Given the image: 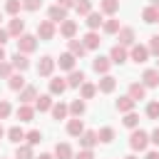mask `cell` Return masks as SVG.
<instances>
[{
    "instance_id": "1",
    "label": "cell",
    "mask_w": 159,
    "mask_h": 159,
    "mask_svg": "<svg viewBox=\"0 0 159 159\" xmlns=\"http://www.w3.org/2000/svg\"><path fill=\"white\" fill-rule=\"evenodd\" d=\"M147 144H149V134H147V132H142V129H134V132H132V137H129V147H132L134 152H144V149H147Z\"/></svg>"
},
{
    "instance_id": "2",
    "label": "cell",
    "mask_w": 159,
    "mask_h": 159,
    "mask_svg": "<svg viewBox=\"0 0 159 159\" xmlns=\"http://www.w3.org/2000/svg\"><path fill=\"white\" fill-rule=\"evenodd\" d=\"M35 47H37V37L35 35H20L17 37V52H22V55H30V52H35Z\"/></svg>"
},
{
    "instance_id": "3",
    "label": "cell",
    "mask_w": 159,
    "mask_h": 159,
    "mask_svg": "<svg viewBox=\"0 0 159 159\" xmlns=\"http://www.w3.org/2000/svg\"><path fill=\"white\" fill-rule=\"evenodd\" d=\"M55 32H57V30H55V22H52V20H42V22L37 25V37H40V40H52Z\"/></svg>"
},
{
    "instance_id": "4",
    "label": "cell",
    "mask_w": 159,
    "mask_h": 159,
    "mask_svg": "<svg viewBox=\"0 0 159 159\" xmlns=\"http://www.w3.org/2000/svg\"><path fill=\"white\" fill-rule=\"evenodd\" d=\"M55 60L50 57V55H45V57H40V62H37V75L40 77H50L52 75V70H55Z\"/></svg>"
},
{
    "instance_id": "5",
    "label": "cell",
    "mask_w": 159,
    "mask_h": 159,
    "mask_svg": "<svg viewBox=\"0 0 159 159\" xmlns=\"http://www.w3.org/2000/svg\"><path fill=\"white\" fill-rule=\"evenodd\" d=\"M129 57H132L137 65H142V62H147V57H149V50H147L144 45H132V50H129Z\"/></svg>"
},
{
    "instance_id": "6",
    "label": "cell",
    "mask_w": 159,
    "mask_h": 159,
    "mask_svg": "<svg viewBox=\"0 0 159 159\" xmlns=\"http://www.w3.org/2000/svg\"><path fill=\"white\" fill-rule=\"evenodd\" d=\"M127 57H129V52H127V47H122V45H114V47H112V52H109V60H112L114 65L127 62Z\"/></svg>"
},
{
    "instance_id": "7",
    "label": "cell",
    "mask_w": 159,
    "mask_h": 159,
    "mask_svg": "<svg viewBox=\"0 0 159 159\" xmlns=\"http://www.w3.org/2000/svg\"><path fill=\"white\" fill-rule=\"evenodd\" d=\"M10 65H12V70H17V72H25V70L30 67V60H27V55H22V52H15V55H12V60H10Z\"/></svg>"
},
{
    "instance_id": "8",
    "label": "cell",
    "mask_w": 159,
    "mask_h": 159,
    "mask_svg": "<svg viewBox=\"0 0 159 159\" xmlns=\"http://www.w3.org/2000/svg\"><path fill=\"white\" fill-rule=\"evenodd\" d=\"M109 65H112V60H109V57H102V55L92 60V70H94L97 75H107V72H109Z\"/></svg>"
},
{
    "instance_id": "9",
    "label": "cell",
    "mask_w": 159,
    "mask_h": 159,
    "mask_svg": "<svg viewBox=\"0 0 159 159\" xmlns=\"http://www.w3.org/2000/svg\"><path fill=\"white\" fill-rule=\"evenodd\" d=\"M117 35H119V45L122 47H132L134 45V30L132 27H119Z\"/></svg>"
},
{
    "instance_id": "10",
    "label": "cell",
    "mask_w": 159,
    "mask_h": 159,
    "mask_svg": "<svg viewBox=\"0 0 159 159\" xmlns=\"http://www.w3.org/2000/svg\"><path fill=\"white\" fill-rule=\"evenodd\" d=\"M75 32H77V22H75V20H62V22H60V35H62V37H70V40H72Z\"/></svg>"
},
{
    "instance_id": "11",
    "label": "cell",
    "mask_w": 159,
    "mask_h": 159,
    "mask_svg": "<svg viewBox=\"0 0 159 159\" xmlns=\"http://www.w3.org/2000/svg\"><path fill=\"white\" fill-rule=\"evenodd\" d=\"M75 60H77V57H75L72 52H65V55H60V60H55V62L60 65V70L72 72V70H75Z\"/></svg>"
},
{
    "instance_id": "12",
    "label": "cell",
    "mask_w": 159,
    "mask_h": 159,
    "mask_svg": "<svg viewBox=\"0 0 159 159\" xmlns=\"http://www.w3.org/2000/svg\"><path fill=\"white\" fill-rule=\"evenodd\" d=\"M114 87H117V80H114L112 75H104V77L99 80V84H97V89H99V92H104V94L114 92Z\"/></svg>"
},
{
    "instance_id": "13",
    "label": "cell",
    "mask_w": 159,
    "mask_h": 159,
    "mask_svg": "<svg viewBox=\"0 0 159 159\" xmlns=\"http://www.w3.org/2000/svg\"><path fill=\"white\" fill-rule=\"evenodd\" d=\"M129 97H132L134 102L144 99V97H147V87H144L142 82H132V84H129Z\"/></svg>"
},
{
    "instance_id": "14",
    "label": "cell",
    "mask_w": 159,
    "mask_h": 159,
    "mask_svg": "<svg viewBox=\"0 0 159 159\" xmlns=\"http://www.w3.org/2000/svg\"><path fill=\"white\" fill-rule=\"evenodd\" d=\"M32 99H37V89H35L32 84H25V87L20 89V104H30Z\"/></svg>"
},
{
    "instance_id": "15",
    "label": "cell",
    "mask_w": 159,
    "mask_h": 159,
    "mask_svg": "<svg viewBox=\"0 0 159 159\" xmlns=\"http://www.w3.org/2000/svg\"><path fill=\"white\" fill-rule=\"evenodd\" d=\"M142 84L144 87H157L159 84V70L154 67V70H147L144 75H142Z\"/></svg>"
},
{
    "instance_id": "16",
    "label": "cell",
    "mask_w": 159,
    "mask_h": 159,
    "mask_svg": "<svg viewBox=\"0 0 159 159\" xmlns=\"http://www.w3.org/2000/svg\"><path fill=\"white\" fill-rule=\"evenodd\" d=\"M99 42H102V40H99V35H97L94 30H89V32L82 37V45H84L87 50H97V47H99Z\"/></svg>"
},
{
    "instance_id": "17",
    "label": "cell",
    "mask_w": 159,
    "mask_h": 159,
    "mask_svg": "<svg viewBox=\"0 0 159 159\" xmlns=\"http://www.w3.org/2000/svg\"><path fill=\"white\" fill-rule=\"evenodd\" d=\"M97 142H99V139H97V132H82V134H80V144H82V149H92Z\"/></svg>"
},
{
    "instance_id": "18",
    "label": "cell",
    "mask_w": 159,
    "mask_h": 159,
    "mask_svg": "<svg viewBox=\"0 0 159 159\" xmlns=\"http://www.w3.org/2000/svg\"><path fill=\"white\" fill-rule=\"evenodd\" d=\"M47 15H50V20H52V22H62V20H67V10H65L62 5H52Z\"/></svg>"
},
{
    "instance_id": "19",
    "label": "cell",
    "mask_w": 159,
    "mask_h": 159,
    "mask_svg": "<svg viewBox=\"0 0 159 159\" xmlns=\"http://www.w3.org/2000/svg\"><path fill=\"white\" fill-rule=\"evenodd\" d=\"M134 104H137V102L127 94V97H119L114 107H117V112H124V114H127V112H132V109H134Z\"/></svg>"
},
{
    "instance_id": "20",
    "label": "cell",
    "mask_w": 159,
    "mask_h": 159,
    "mask_svg": "<svg viewBox=\"0 0 159 159\" xmlns=\"http://www.w3.org/2000/svg\"><path fill=\"white\" fill-rule=\"evenodd\" d=\"M32 117H35V107H30V104H20L17 107V119L20 122H32Z\"/></svg>"
},
{
    "instance_id": "21",
    "label": "cell",
    "mask_w": 159,
    "mask_h": 159,
    "mask_svg": "<svg viewBox=\"0 0 159 159\" xmlns=\"http://www.w3.org/2000/svg\"><path fill=\"white\" fill-rule=\"evenodd\" d=\"M82 132H84V124H82V119H80V117H75V119H70V122H67V134L80 137Z\"/></svg>"
},
{
    "instance_id": "22",
    "label": "cell",
    "mask_w": 159,
    "mask_h": 159,
    "mask_svg": "<svg viewBox=\"0 0 159 159\" xmlns=\"http://www.w3.org/2000/svg\"><path fill=\"white\" fill-rule=\"evenodd\" d=\"M22 30H25V22L15 15V17L10 20V25H7V32H10V35H15V37H20V35H22Z\"/></svg>"
},
{
    "instance_id": "23",
    "label": "cell",
    "mask_w": 159,
    "mask_h": 159,
    "mask_svg": "<svg viewBox=\"0 0 159 159\" xmlns=\"http://www.w3.org/2000/svg\"><path fill=\"white\" fill-rule=\"evenodd\" d=\"M7 84H10V89L20 92V89L25 87V77H22V72H15V75H10V77H7Z\"/></svg>"
},
{
    "instance_id": "24",
    "label": "cell",
    "mask_w": 159,
    "mask_h": 159,
    "mask_svg": "<svg viewBox=\"0 0 159 159\" xmlns=\"http://www.w3.org/2000/svg\"><path fill=\"white\" fill-rule=\"evenodd\" d=\"M65 89H67V80H62V77L50 80V94H62Z\"/></svg>"
},
{
    "instance_id": "25",
    "label": "cell",
    "mask_w": 159,
    "mask_h": 159,
    "mask_svg": "<svg viewBox=\"0 0 159 159\" xmlns=\"http://www.w3.org/2000/svg\"><path fill=\"white\" fill-rule=\"evenodd\" d=\"M35 109H40V112L52 109V94H40V97L35 99Z\"/></svg>"
},
{
    "instance_id": "26",
    "label": "cell",
    "mask_w": 159,
    "mask_h": 159,
    "mask_svg": "<svg viewBox=\"0 0 159 159\" xmlns=\"http://www.w3.org/2000/svg\"><path fill=\"white\" fill-rule=\"evenodd\" d=\"M142 20H144V22H157V20H159V7H154V5L144 7V10H142Z\"/></svg>"
},
{
    "instance_id": "27",
    "label": "cell",
    "mask_w": 159,
    "mask_h": 159,
    "mask_svg": "<svg viewBox=\"0 0 159 159\" xmlns=\"http://www.w3.org/2000/svg\"><path fill=\"white\" fill-rule=\"evenodd\" d=\"M84 82V72L82 70H72L70 77H67V87H80Z\"/></svg>"
},
{
    "instance_id": "28",
    "label": "cell",
    "mask_w": 159,
    "mask_h": 159,
    "mask_svg": "<svg viewBox=\"0 0 159 159\" xmlns=\"http://www.w3.org/2000/svg\"><path fill=\"white\" fill-rule=\"evenodd\" d=\"M117 10H119V0H102V2H99V12L114 15Z\"/></svg>"
},
{
    "instance_id": "29",
    "label": "cell",
    "mask_w": 159,
    "mask_h": 159,
    "mask_svg": "<svg viewBox=\"0 0 159 159\" xmlns=\"http://www.w3.org/2000/svg\"><path fill=\"white\" fill-rule=\"evenodd\" d=\"M84 22H87V27H89V30H97V27H102V22H104V20H102V12H89Z\"/></svg>"
},
{
    "instance_id": "30",
    "label": "cell",
    "mask_w": 159,
    "mask_h": 159,
    "mask_svg": "<svg viewBox=\"0 0 159 159\" xmlns=\"http://www.w3.org/2000/svg\"><path fill=\"white\" fill-rule=\"evenodd\" d=\"M55 157H57V159H72V147L65 144V142L57 144V147H55Z\"/></svg>"
},
{
    "instance_id": "31",
    "label": "cell",
    "mask_w": 159,
    "mask_h": 159,
    "mask_svg": "<svg viewBox=\"0 0 159 159\" xmlns=\"http://www.w3.org/2000/svg\"><path fill=\"white\" fill-rule=\"evenodd\" d=\"M70 52H72L75 57H82V55L87 52V47L82 45V40H75V37H72V40H70Z\"/></svg>"
},
{
    "instance_id": "32",
    "label": "cell",
    "mask_w": 159,
    "mask_h": 159,
    "mask_svg": "<svg viewBox=\"0 0 159 159\" xmlns=\"http://www.w3.org/2000/svg\"><path fill=\"white\" fill-rule=\"evenodd\" d=\"M50 112H52V117H55V119H65V117H67V112H70V107H67V104H62V102H57V104H52V109H50Z\"/></svg>"
},
{
    "instance_id": "33",
    "label": "cell",
    "mask_w": 159,
    "mask_h": 159,
    "mask_svg": "<svg viewBox=\"0 0 159 159\" xmlns=\"http://www.w3.org/2000/svg\"><path fill=\"white\" fill-rule=\"evenodd\" d=\"M97 139L104 142V144H109V142L114 139V129H112V127H102V129L97 132Z\"/></svg>"
},
{
    "instance_id": "34",
    "label": "cell",
    "mask_w": 159,
    "mask_h": 159,
    "mask_svg": "<svg viewBox=\"0 0 159 159\" xmlns=\"http://www.w3.org/2000/svg\"><path fill=\"white\" fill-rule=\"evenodd\" d=\"M75 10H77V15H89L92 12V0H77Z\"/></svg>"
},
{
    "instance_id": "35",
    "label": "cell",
    "mask_w": 159,
    "mask_h": 159,
    "mask_svg": "<svg viewBox=\"0 0 159 159\" xmlns=\"http://www.w3.org/2000/svg\"><path fill=\"white\" fill-rule=\"evenodd\" d=\"M80 87H82V99H92L97 92V84H92V82H82Z\"/></svg>"
},
{
    "instance_id": "36",
    "label": "cell",
    "mask_w": 159,
    "mask_h": 159,
    "mask_svg": "<svg viewBox=\"0 0 159 159\" xmlns=\"http://www.w3.org/2000/svg\"><path fill=\"white\" fill-rule=\"evenodd\" d=\"M15 159H32V147L30 144H20L15 152Z\"/></svg>"
},
{
    "instance_id": "37",
    "label": "cell",
    "mask_w": 159,
    "mask_h": 159,
    "mask_svg": "<svg viewBox=\"0 0 159 159\" xmlns=\"http://www.w3.org/2000/svg\"><path fill=\"white\" fill-rule=\"evenodd\" d=\"M102 27H104V32H109V35H114V32H119V20H114V17H109V20H104V22H102Z\"/></svg>"
},
{
    "instance_id": "38",
    "label": "cell",
    "mask_w": 159,
    "mask_h": 159,
    "mask_svg": "<svg viewBox=\"0 0 159 159\" xmlns=\"http://www.w3.org/2000/svg\"><path fill=\"white\" fill-rule=\"evenodd\" d=\"M7 137H10V142H15V144H20V142L25 139V132H22L20 127H12V129H7Z\"/></svg>"
},
{
    "instance_id": "39",
    "label": "cell",
    "mask_w": 159,
    "mask_h": 159,
    "mask_svg": "<svg viewBox=\"0 0 159 159\" xmlns=\"http://www.w3.org/2000/svg\"><path fill=\"white\" fill-rule=\"evenodd\" d=\"M25 139H27V144H30V147H35V144H40V142H42V132H40V129H32V132H27V134H25Z\"/></svg>"
},
{
    "instance_id": "40",
    "label": "cell",
    "mask_w": 159,
    "mask_h": 159,
    "mask_svg": "<svg viewBox=\"0 0 159 159\" xmlns=\"http://www.w3.org/2000/svg\"><path fill=\"white\" fill-rule=\"evenodd\" d=\"M122 122H124V127H129V129H137V124H139V117H137L134 112H127Z\"/></svg>"
},
{
    "instance_id": "41",
    "label": "cell",
    "mask_w": 159,
    "mask_h": 159,
    "mask_svg": "<svg viewBox=\"0 0 159 159\" xmlns=\"http://www.w3.org/2000/svg\"><path fill=\"white\" fill-rule=\"evenodd\" d=\"M70 112H72L75 117H82V114H84V102H82V99H75V102L70 104Z\"/></svg>"
},
{
    "instance_id": "42",
    "label": "cell",
    "mask_w": 159,
    "mask_h": 159,
    "mask_svg": "<svg viewBox=\"0 0 159 159\" xmlns=\"http://www.w3.org/2000/svg\"><path fill=\"white\" fill-rule=\"evenodd\" d=\"M20 7H22V0H7V2H5V10H7L10 15H17Z\"/></svg>"
},
{
    "instance_id": "43",
    "label": "cell",
    "mask_w": 159,
    "mask_h": 159,
    "mask_svg": "<svg viewBox=\"0 0 159 159\" xmlns=\"http://www.w3.org/2000/svg\"><path fill=\"white\" fill-rule=\"evenodd\" d=\"M147 117L149 119H159V102H149L147 104Z\"/></svg>"
},
{
    "instance_id": "44",
    "label": "cell",
    "mask_w": 159,
    "mask_h": 159,
    "mask_svg": "<svg viewBox=\"0 0 159 159\" xmlns=\"http://www.w3.org/2000/svg\"><path fill=\"white\" fill-rule=\"evenodd\" d=\"M147 50H149V55H157L159 57V35H152L149 37V47Z\"/></svg>"
},
{
    "instance_id": "45",
    "label": "cell",
    "mask_w": 159,
    "mask_h": 159,
    "mask_svg": "<svg viewBox=\"0 0 159 159\" xmlns=\"http://www.w3.org/2000/svg\"><path fill=\"white\" fill-rule=\"evenodd\" d=\"M22 7H25V10H30V12H35V10H40V7H42V0H22Z\"/></svg>"
},
{
    "instance_id": "46",
    "label": "cell",
    "mask_w": 159,
    "mask_h": 159,
    "mask_svg": "<svg viewBox=\"0 0 159 159\" xmlns=\"http://www.w3.org/2000/svg\"><path fill=\"white\" fill-rule=\"evenodd\" d=\"M10 75H12V65H10V62H0V77L7 80Z\"/></svg>"
},
{
    "instance_id": "47",
    "label": "cell",
    "mask_w": 159,
    "mask_h": 159,
    "mask_svg": "<svg viewBox=\"0 0 159 159\" xmlns=\"http://www.w3.org/2000/svg\"><path fill=\"white\" fill-rule=\"evenodd\" d=\"M10 117V102L7 99H0V119Z\"/></svg>"
},
{
    "instance_id": "48",
    "label": "cell",
    "mask_w": 159,
    "mask_h": 159,
    "mask_svg": "<svg viewBox=\"0 0 159 159\" xmlns=\"http://www.w3.org/2000/svg\"><path fill=\"white\" fill-rule=\"evenodd\" d=\"M75 159H94V154H92V149H80L75 154Z\"/></svg>"
},
{
    "instance_id": "49",
    "label": "cell",
    "mask_w": 159,
    "mask_h": 159,
    "mask_svg": "<svg viewBox=\"0 0 159 159\" xmlns=\"http://www.w3.org/2000/svg\"><path fill=\"white\" fill-rule=\"evenodd\" d=\"M149 142H152V144H157V147H159V127H157V129H154V132H152V134H149Z\"/></svg>"
},
{
    "instance_id": "50",
    "label": "cell",
    "mask_w": 159,
    "mask_h": 159,
    "mask_svg": "<svg viewBox=\"0 0 159 159\" xmlns=\"http://www.w3.org/2000/svg\"><path fill=\"white\" fill-rule=\"evenodd\" d=\"M75 2H77V0H60L57 5H62L65 10H70V7H75Z\"/></svg>"
},
{
    "instance_id": "51",
    "label": "cell",
    "mask_w": 159,
    "mask_h": 159,
    "mask_svg": "<svg viewBox=\"0 0 159 159\" xmlns=\"http://www.w3.org/2000/svg\"><path fill=\"white\" fill-rule=\"evenodd\" d=\"M7 37H10V32L0 27V45H5V42H7Z\"/></svg>"
},
{
    "instance_id": "52",
    "label": "cell",
    "mask_w": 159,
    "mask_h": 159,
    "mask_svg": "<svg viewBox=\"0 0 159 159\" xmlns=\"http://www.w3.org/2000/svg\"><path fill=\"white\" fill-rule=\"evenodd\" d=\"M144 159H159V152H147V157Z\"/></svg>"
},
{
    "instance_id": "53",
    "label": "cell",
    "mask_w": 159,
    "mask_h": 159,
    "mask_svg": "<svg viewBox=\"0 0 159 159\" xmlns=\"http://www.w3.org/2000/svg\"><path fill=\"white\" fill-rule=\"evenodd\" d=\"M5 60H7V55H5V47L0 45V62H5Z\"/></svg>"
},
{
    "instance_id": "54",
    "label": "cell",
    "mask_w": 159,
    "mask_h": 159,
    "mask_svg": "<svg viewBox=\"0 0 159 159\" xmlns=\"http://www.w3.org/2000/svg\"><path fill=\"white\" fill-rule=\"evenodd\" d=\"M37 159H55V157H52V154H40Z\"/></svg>"
},
{
    "instance_id": "55",
    "label": "cell",
    "mask_w": 159,
    "mask_h": 159,
    "mask_svg": "<svg viewBox=\"0 0 159 159\" xmlns=\"http://www.w3.org/2000/svg\"><path fill=\"white\" fill-rule=\"evenodd\" d=\"M2 137H5V129H2V127H0V139H2Z\"/></svg>"
},
{
    "instance_id": "56",
    "label": "cell",
    "mask_w": 159,
    "mask_h": 159,
    "mask_svg": "<svg viewBox=\"0 0 159 159\" xmlns=\"http://www.w3.org/2000/svg\"><path fill=\"white\" fill-rule=\"evenodd\" d=\"M152 5H154V7H159V0H152Z\"/></svg>"
},
{
    "instance_id": "57",
    "label": "cell",
    "mask_w": 159,
    "mask_h": 159,
    "mask_svg": "<svg viewBox=\"0 0 159 159\" xmlns=\"http://www.w3.org/2000/svg\"><path fill=\"white\" fill-rule=\"evenodd\" d=\"M124 159H137V157H134V154H129V157H124Z\"/></svg>"
},
{
    "instance_id": "58",
    "label": "cell",
    "mask_w": 159,
    "mask_h": 159,
    "mask_svg": "<svg viewBox=\"0 0 159 159\" xmlns=\"http://www.w3.org/2000/svg\"><path fill=\"white\" fill-rule=\"evenodd\" d=\"M157 70H159V60H157Z\"/></svg>"
},
{
    "instance_id": "59",
    "label": "cell",
    "mask_w": 159,
    "mask_h": 159,
    "mask_svg": "<svg viewBox=\"0 0 159 159\" xmlns=\"http://www.w3.org/2000/svg\"><path fill=\"white\" fill-rule=\"evenodd\" d=\"M0 20H2V12H0Z\"/></svg>"
},
{
    "instance_id": "60",
    "label": "cell",
    "mask_w": 159,
    "mask_h": 159,
    "mask_svg": "<svg viewBox=\"0 0 159 159\" xmlns=\"http://www.w3.org/2000/svg\"><path fill=\"white\" fill-rule=\"evenodd\" d=\"M157 22H159V20H157Z\"/></svg>"
}]
</instances>
